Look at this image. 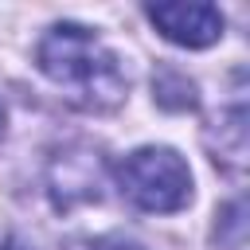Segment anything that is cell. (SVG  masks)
<instances>
[{
	"label": "cell",
	"instance_id": "obj_1",
	"mask_svg": "<svg viewBox=\"0 0 250 250\" xmlns=\"http://www.w3.org/2000/svg\"><path fill=\"white\" fill-rule=\"evenodd\" d=\"M39 66L43 74L66 90L70 102L90 109H109L125 98V70L117 66V55L98 43L94 31L78 23H59L39 43Z\"/></svg>",
	"mask_w": 250,
	"mask_h": 250
},
{
	"label": "cell",
	"instance_id": "obj_2",
	"mask_svg": "<svg viewBox=\"0 0 250 250\" xmlns=\"http://www.w3.org/2000/svg\"><path fill=\"white\" fill-rule=\"evenodd\" d=\"M117 184L121 195L148 211V215H168L180 211L191 199V172L172 148H137L117 164Z\"/></svg>",
	"mask_w": 250,
	"mask_h": 250
},
{
	"label": "cell",
	"instance_id": "obj_3",
	"mask_svg": "<svg viewBox=\"0 0 250 250\" xmlns=\"http://www.w3.org/2000/svg\"><path fill=\"white\" fill-rule=\"evenodd\" d=\"M148 20L180 47H211L223 35V16L215 4H148Z\"/></svg>",
	"mask_w": 250,
	"mask_h": 250
},
{
	"label": "cell",
	"instance_id": "obj_4",
	"mask_svg": "<svg viewBox=\"0 0 250 250\" xmlns=\"http://www.w3.org/2000/svg\"><path fill=\"white\" fill-rule=\"evenodd\" d=\"M70 250H141V246L121 242V238H86V242H74Z\"/></svg>",
	"mask_w": 250,
	"mask_h": 250
},
{
	"label": "cell",
	"instance_id": "obj_5",
	"mask_svg": "<svg viewBox=\"0 0 250 250\" xmlns=\"http://www.w3.org/2000/svg\"><path fill=\"white\" fill-rule=\"evenodd\" d=\"M0 141H4V105H0Z\"/></svg>",
	"mask_w": 250,
	"mask_h": 250
}]
</instances>
